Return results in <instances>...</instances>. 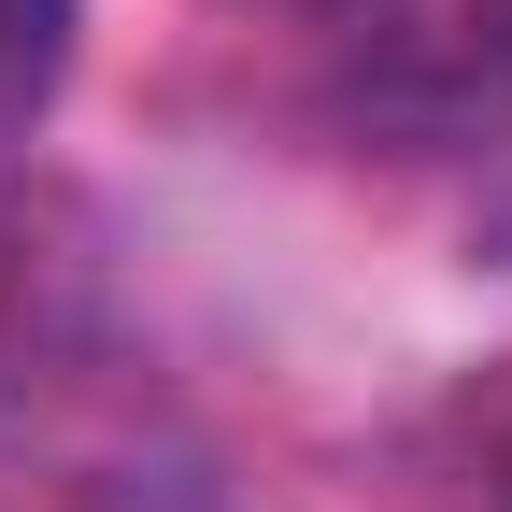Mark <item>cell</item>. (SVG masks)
Returning <instances> with one entry per match:
<instances>
[{"instance_id":"cell-1","label":"cell","mask_w":512,"mask_h":512,"mask_svg":"<svg viewBox=\"0 0 512 512\" xmlns=\"http://www.w3.org/2000/svg\"><path fill=\"white\" fill-rule=\"evenodd\" d=\"M72 15L86 0H0V114H43L72 72Z\"/></svg>"},{"instance_id":"cell-2","label":"cell","mask_w":512,"mask_h":512,"mask_svg":"<svg viewBox=\"0 0 512 512\" xmlns=\"http://www.w3.org/2000/svg\"><path fill=\"white\" fill-rule=\"evenodd\" d=\"M484 498L512 512V399H498V427H484Z\"/></svg>"}]
</instances>
